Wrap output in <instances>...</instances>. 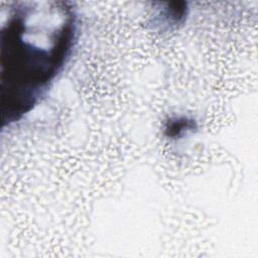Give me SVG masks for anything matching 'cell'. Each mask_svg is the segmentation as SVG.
<instances>
[{"instance_id":"obj_1","label":"cell","mask_w":258,"mask_h":258,"mask_svg":"<svg viewBox=\"0 0 258 258\" xmlns=\"http://www.w3.org/2000/svg\"><path fill=\"white\" fill-rule=\"evenodd\" d=\"M2 128L29 114L68 64L79 36V15L68 1H14L1 7Z\"/></svg>"},{"instance_id":"obj_2","label":"cell","mask_w":258,"mask_h":258,"mask_svg":"<svg viewBox=\"0 0 258 258\" xmlns=\"http://www.w3.org/2000/svg\"><path fill=\"white\" fill-rule=\"evenodd\" d=\"M188 14L189 7L184 1L157 2L153 3L148 24L156 32H170L184 24Z\"/></svg>"},{"instance_id":"obj_3","label":"cell","mask_w":258,"mask_h":258,"mask_svg":"<svg viewBox=\"0 0 258 258\" xmlns=\"http://www.w3.org/2000/svg\"><path fill=\"white\" fill-rule=\"evenodd\" d=\"M198 122L186 115H172L163 121L162 136L168 141H179L189 137L198 130Z\"/></svg>"}]
</instances>
